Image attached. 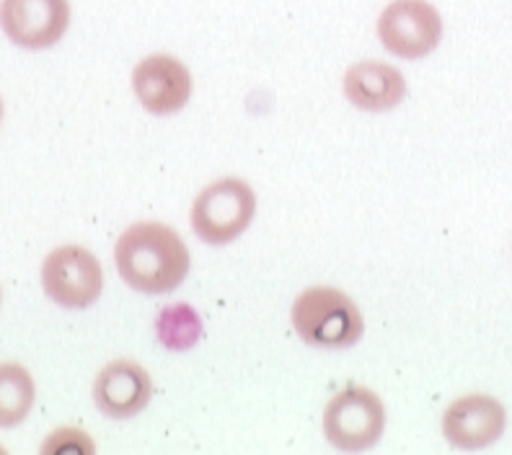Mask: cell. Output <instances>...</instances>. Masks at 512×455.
I'll list each match as a JSON object with an SVG mask.
<instances>
[{
    "mask_svg": "<svg viewBox=\"0 0 512 455\" xmlns=\"http://www.w3.org/2000/svg\"><path fill=\"white\" fill-rule=\"evenodd\" d=\"M114 262L119 277L138 293L163 295L182 285L189 275V251L182 236L163 223L130 225L117 246Z\"/></svg>",
    "mask_w": 512,
    "mask_h": 455,
    "instance_id": "6da1fadb",
    "label": "cell"
},
{
    "mask_svg": "<svg viewBox=\"0 0 512 455\" xmlns=\"http://www.w3.org/2000/svg\"><path fill=\"white\" fill-rule=\"evenodd\" d=\"M293 329L319 350H344L360 342L365 321L360 308L337 287H308L293 303Z\"/></svg>",
    "mask_w": 512,
    "mask_h": 455,
    "instance_id": "7a4b0ae2",
    "label": "cell"
},
{
    "mask_svg": "<svg viewBox=\"0 0 512 455\" xmlns=\"http://www.w3.org/2000/svg\"><path fill=\"white\" fill-rule=\"evenodd\" d=\"M254 212V189L244 179L228 176L197 194L192 205V228L205 244H231L249 228Z\"/></svg>",
    "mask_w": 512,
    "mask_h": 455,
    "instance_id": "3957f363",
    "label": "cell"
},
{
    "mask_svg": "<svg viewBox=\"0 0 512 455\" xmlns=\"http://www.w3.org/2000/svg\"><path fill=\"white\" fill-rule=\"evenodd\" d=\"M386 427V409L370 388H344L324 412V435L344 453L373 448Z\"/></svg>",
    "mask_w": 512,
    "mask_h": 455,
    "instance_id": "277c9868",
    "label": "cell"
},
{
    "mask_svg": "<svg viewBox=\"0 0 512 455\" xmlns=\"http://www.w3.org/2000/svg\"><path fill=\"white\" fill-rule=\"evenodd\" d=\"M42 287L57 306L81 311L99 300L104 290V269L83 246H60L44 259Z\"/></svg>",
    "mask_w": 512,
    "mask_h": 455,
    "instance_id": "5b68a950",
    "label": "cell"
},
{
    "mask_svg": "<svg viewBox=\"0 0 512 455\" xmlns=\"http://www.w3.org/2000/svg\"><path fill=\"white\" fill-rule=\"evenodd\" d=\"M443 37V19L427 0H394L378 16V39L404 60L427 57Z\"/></svg>",
    "mask_w": 512,
    "mask_h": 455,
    "instance_id": "8992f818",
    "label": "cell"
},
{
    "mask_svg": "<svg viewBox=\"0 0 512 455\" xmlns=\"http://www.w3.org/2000/svg\"><path fill=\"white\" fill-rule=\"evenodd\" d=\"M70 24L68 0H0V26L24 50H47Z\"/></svg>",
    "mask_w": 512,
    "mask_h": 455,
    "instance_id": "52a82bcc",
    "label": "cell"
},
{
    "mask_svg": "<svg viewBox=\"0 0 512 455\" xmlns=\"http://www.w3.org/2000/svg\"><path fill=\"white\" fill-rule=\"evenodd\" d=\"M132 88L145 112L166 117L182 112L192 96V75L174 55H150L132 70Z\"/></svg>",
    "mask_w": 512,
    "mask_h": 455,
    "instance_id": "ba28073f",
    "label": "cell"
},
{
    "mask_svg": "<svg viewBox=\"0 0 512 455\" xmlns=\"http://www.w3.org/2000/svg\"><path fill=\"white\" fill-rule=\"evenodd\" d=\"M505 406L487 393H469L443 414V435L453 448L481 450L497 443L505 432Z\"/></svg>",
    "mask_w": 512,
    "mask_h": 455,
    "instance_id": "9c48e42d",
    "label": "cell"
},
{
    "mask_svg": "<svg viewBox=\"0 0 512 455\" xmlns=\"http://www.w3.org/2000/svg\"><path fill=\"white\" fill-rule=\"evenodd\" d=\"M153 396L148 370L132 360H114L101 370L94 383V401L101 414L130 419L148 406Z\"/></svg>",
    "mask_w": 512,
    "mask_h": 455,
    "instance_id": "30bf717a",
    "label": "cell"
},
{
    "mask_svg": "<svg viewBox=\"0 0 512 455\" xmlns=\"http://www.w3.org/2000/svg\"><path fill=\"white\" fill-rule=\"evenodd\" d=\"M344 96L365 112H388L404 101L406 78L386 63H355L344 73Z\"/></svg>",
    "mask_w": 512,
    "mask_h": 455,
    "instance_id": "8fae6325",
    "label": "cell"
},
{
    "mask_svg": "<svg viewBox=\"0 0 512 455\" xmlns=\"http://www.w3.org/2000/svg\"><path fill=\"white\" fill-rule=\"evenodd\" d=\"M37 388L29 370L16 362L0 365V427H16L32 412Z\"/></svg>",
    "mask_w": 512,
    "mask_h": 455,
    "instance_id": "7c38bea8",
    "label": "cell"
},
{
    "mask_svg": "<svg viewBox=\"0 0 512 455\" xmlns=\"http://www.w3.org/2000/svg\"><path fill=\"white\" fill-rule=\"evenodd\" d=\"M158 342L171 352H187L202 337V318L187 303H174L163 308L156 318Z\"/></svg>",
    "mask_w": 512,
    "mask_h": 455,
    "instance_id": "4fadbf2b",
    "label": "cell"
},
{
    "mask_svg": "<svg viewBox=\"0 0 512 455\" xmlns=\"http://www.w3.org/2000/svg\"><path fill=\"white\" fill-rule=\"evenodd\" d=\"M96 445L88 440L86 432L73 430V427H65V430H57L47 437V443L42 445V453L55 455V453H94Z\"/></svg>",
    "mask_w": 512,
    "mask_h": 455,
    "instance_id": "5bb4252c",
    "label": "cell"
},
{
    "mask_svg": "<svg viewBox=\"0 0 512 455\" xmlns=\"http://www.w3.org/2000/svg\"><path fill=\"white\" fill-rule=\"evenodd\" d=\"M0 119H3V101H0Z\"/></svg>",
    "mask_w": 512,
    "mask_h": 455,
    "instance_id": "9a60e30c",
    "label": "cell"
}]
</instances>
